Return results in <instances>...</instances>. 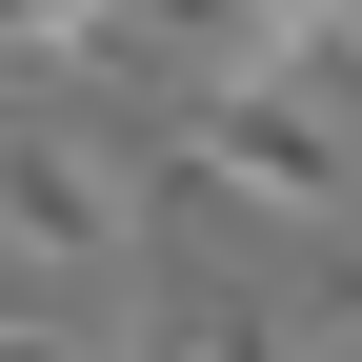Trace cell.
Listing matches in <instances>:
<instances>
[{
	"label": "cell",
	"mask_w": 362,
	"mask_h": 362,
	"mask_svg": "<svg viewBox=\"0 0 362 362\" xmlns=\"http://www.w3.org/2000/svg\"><path fill=\"white\" fill-rule=\"evenodd\" d=\"M141 161H161V202H242V221L362 242V81H161Z\"/></svg>",
	"instance_id": "1"
},
{
	"label": "cell",
	"mask_w": 362,
	"mask_h": 362,
	"mask_svg": "<svg viewBox=\"0 0 362 362\" xmlns=\"http://www.w3.org/2000/svg\"><path fill=\"white\" fill-rule=\"evenodd\" d=\"M282 362H362V322H322V342H282Z\"/></svg>",
	"instance_id": "7"
},
{
	"label": "cell",
	"mask_w": 362,
	"mask_h": 362,
	"mask_svg": "<svg viewBox=\"0 0 362 362\" xmlns=\"http://www.w3.org/2000/svg\"><path fill=\"white\" fill-rule=\"evenodd\" d=\"M141 202H161V161L141 141H101V121H61V101H0V242L21 262H141Z\"/></svg>",
	"instance_id": "2"
},
{
	"label": "cell",
	"mask_w": 362,
	"mask_h": 362,
	"mask_svg": "<svg viewBox=\"0 0 362 362\" xmlns=\"http://www.w3.org/2000/svg\"><path fill=\"white\" fill-rule=\"evenodd\" d=\"M161 362H282V322L221 282V302H181V322H161Z\"/></svg>",
	"instance_id": "5"
},
{
	"label": "cell",
	"mask_w": 362,
	"mask_h": 362,
	"mask_svg": "<svg viewBox=\"0 0 362 362\" xmlns=\"http://www.w3.org/2000/svg\"><path fill=\"white\" fill-rule=\"evenodd\" d=\"M121 0H0V81H61V61H121Z\"/></svg>",
	"instance_id": "4"
},
{
	"label": "cell",
	"mask_w": 362,
	"mask_h": 362,
	"mask_svg": "<svg viewBox=\"0 0 362 362\" xmlns=\"http://www.w3.org/2000/svg\"><path fill=\"white\" fill-rule=\"evenodd\" d=\"M0 362H121V342L81 322V302H21V282H0Z\"/></svg>",
	"instance_id": "6"
},
{
	"label": "cell",
	"mask_w": 362,
	"mask_h": 362,
	"mask_svg": "<svg viewBox=\"0 0 362 362\" xmlns=\"http://www.w3.org/2000/svg\"><path fill=\"white\" fill-rule=\"evenodd\" d=\"M181 81H362V0H121Z\"/></svg>",
	"instance_id": "3"
}]
</instances>
